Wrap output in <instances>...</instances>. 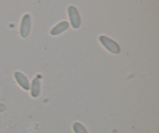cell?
I'll list each match as a JSON object with an SVG mask.
<instances>
[{"label": "cell", "mask_w": 159, "mask_h": 133, "mask_svg": "<svg viewBox=\"0 0 159 133\" xmlns=\"http://www.w3.org/2000/svg\"><path fill=\"white\" fill-rule=\"evenodd\" d=\"M100 43L105 47L107 49V51H109L110 52L113 53V54H118L120 51V47L116 42H114L113 40H112L111 39L108 38L106 36H100L99 38Z\"/></svg>", "instance_id": "6da1fadb"}, {"label": "cell", "mask_w": 159, "mask_h": 133, "mask_svg": "<svg viewBox=\"0 0 159 133\" xmlns=\"http://www.w3.org/2000/svg\"><path fill=\"white\" fill-rule=\"evenodd\" d=\"M68 16H69L70 20H71V26L74 28H78L80 25V19H79V12L75 7L70 6L68 9Z\"/></svg>", "instance_id": "7a4b0ae2"}, {"label": "cell", "mask_w": 159, "mask_h": 133, "mask_svg": "<svg viewBox=\"0 0 159 133\" xmlns=\"http://www.w3.org/2000/svg\"><path fill=\"white\" fill-rule=\"evenodd\" d=\"M30 19L28 14L24 15L22 19L21 26H20V35L22 37H26L30 33Z\"/></svg>", "instance_id": "3957f363"}, {"label": "cell", "mask_w": 159, "mask_h": 133, "mask_svg": "<svg viewBox=\"0 0 159 133\" xmlns=\"http://www.w3.org/2000/svg\"><path fill=\"white\" fill-rule=\"evenodd\" d=\"M14 77H15L16 82L20 84L21 87H23L24 90H28L30 89V83L27 78L21 73L20 72H15L14 73Z\"/></svg>", "instance_id": "277c9868"}, {"label": "cell", "mask_w": 159, "mask_h": 133, "mask_svg": "<svg viewBox=\"0 0 159 133\" xmlns=\"http://www.w3.org/2000/svg\"><path fill=\"white\" fill-rule=\"evenodd\" d=\"M68 23L66 21L61 22L60 23L57 25L56 26H54L52 30L51 31L50 34L51 35H57V34H61V33L63 32L64 31H65L66 29H68Z\"/></svg>", "instance_id": "5b68a950"}, {"label": "cell", "mask_w": 159, "mask_h": 133, "mask_svg": "<svg viewBox=\"0 0 159 133\" xmlns=\"http://www.w3.org/2000/svg\"><path fill=\"white\" fill-rule=\"evenodd\" d=\"M40 80H39L38 77L34 78V80H33L32 89H31V95H32L33 97H37L39 96L40 90Z\"/></svg>", "instance_id": "8992f818"}, {"label": "cell", "mask_w": 159, "mask_h": 133, "mask_svg": "<svg viewBox=\"0 0 159 133\" xmlns=\"http://www.w3.org/2000/svg\"><path fill=\"white\" fill-rule=\"evenodd\" d=\"M73 130L75 133H88L86 129L79 122H75L73 125Z\"/></svg>", "instance_id": "52a82bcc"}, {"label": "cell", "mask_w": 159, "mask_h": 133, "mask_svg": "<svg viewBox=\"0 0 159 133\" xmlns=\"http://www.w3.org/2000/svg\"><path fill=\"white\" fill-rule=\"evenodd\" d=\"M6 109V105H5V104H2V103H0V113H1V112H4Z\"/></svg>", "instance_id": "ba28073f"}]
</instances>
